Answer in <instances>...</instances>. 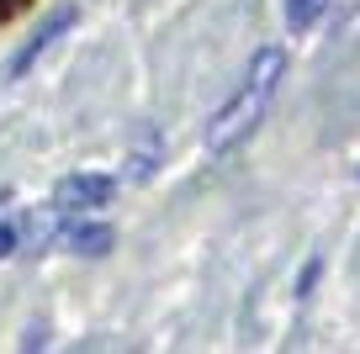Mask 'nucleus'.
Segmentation results:
<instances>
[{"label":"nucleus","mask_w":360,"mask_h":354,"mask_svg":"<svg viewBox=\"0 0 360 354\" xmlns=\"http://www.w3.org/2000/svg\"><path fill=\"white\" fill-rule=\"evenodd\" d=\"M112 201V175H69L53 190V211H90Z\"/></svg>","instance_id":"nucleus-2"},{"label":"nucleus","mask_w":360,"mask_h":354,"mask_svg":"<svg viewBox=\"0 0 360 354\" xmlns=\"http://www.w3.org/2000/svg\"><path fill=\"white\" fill-rule=\"evenodd\" d=\"M323 6L328 0H286V27H292V32H307V27L323 16Z\"/></svg>","instance_id":"nucleus-5"},{"label":"nucleus","mask_w":360,"mask_h":354,"mask_svg":"<svg viewBox=\"0 0 360 354\" xmlns=\"http://www.w3.org/2000/svg\"><path fill=\"white\" fill-rule=\"evenodd\" d=\"M32 0H0V22H11V16H22Z\"/></svg>","instance_id":"nucleus-9"},{"label":"nucleus","mask_w":360,"mask_h":354,"mask_svg":"<svg viewBox=\"0 0 360 354\" xmlns=\"http://www.w3.org/2000/svg\"><path fill=\"white\" fill-rule=\"evenodd\" d=\"M16 244H22V232H16V222H0V259H11Z\"/></svg>","instance_id":"nucleus-7"},{"label":"nucleus","mask_w":360,"mask_h":354,"mask_svg":"<svg viewBox=\"0 0 360 354\" xmlns=\"http://www.w3.org/2000/svg\"><path fill=\"white\" fill-rule=\"evenodd\" d=\"M58 232H64V244L75 249V254H85V259H101L106 249L117 244V232L106 228V222H79V217H69V211H64V222H58Z\"/></svg>","instance_id":"nucleus-4"},{"label":"nucleus","mask_w":360,"mask_h":354,"mask_svg":"<svg viewBox=\"0 0 360 354\" xmlns=\"http://www.w3.org/2000/svg\"><path fill=\"white\" fill-rule=\"evenodd\" d=\"M281 69H286V53H281V48H259V53H255L244 85L228 96V106L217 111L212 127H207V148H212V154H223V148L244 143V138L255 133V122L265 117L270 96H276V85H281Z\"/></svg>","instance_id":"nucleus-1"},{"label":"nucleus","mask_w":360,"mask_h":354,"mask_svg":"<svg viewBox=\"0 0 360 354\" xmlns=\"http://www.w3.org/2000/svg\"><path fill=\"white\" fill-rule=\"evenodd\" d=\"M159 154H165V148H159V138H148V143L127 159V180H148V175H154V164H159Z\"/></svg>","instance_id":"nucleus-6"},{"label":"nucleus","mask_w":360,"mask_h":354,"mask_svg":"<svg viewBox=\"0 0 360 354\" xmlns=\"http://www.w3.org/2000/svg\"><path fill=\"white\" fill-rule=\"evenodd\" d=\"M318 270H323V259H307V270H302V280H297V296H313V280H318Z\"/></svg>","instance_id":"nucleus-8"},{"label":"nucleus","mask_w":360,"mask_h":354,"mask_svg":"<svg viewBox=\"0 0 360 354\" xmlns=\"http://www.w3.org/2000/svg\"><path fill=\"white\" fill-rule=\"evenodd\" d=\"M69 27H75V11H53V16H48V22H43V27H37V32H32V37H27V43H22V53H16L11 64H6V79H22L27 69H32L37 58H43L48 48H53L58 37L69 32Z\"/></svg>","instance_id":"nucleus-3"}]
</instances>
